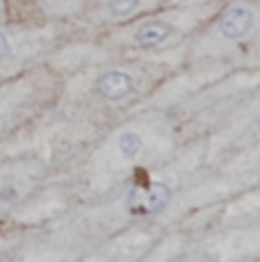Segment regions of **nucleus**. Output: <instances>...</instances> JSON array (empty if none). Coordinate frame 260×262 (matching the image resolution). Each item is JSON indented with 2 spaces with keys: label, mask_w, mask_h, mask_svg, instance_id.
Listing matches in <instances>:
<instances>
[{
  "label": "nucleus",
  "mask_w": 260,
  "mask_h": 262,
  "mask_svg": "<svg viewBox=\"0 0 260 262\" xmlns=\"http://www.w3.org/2000/svg\"><path fill=\"white\" fill-rule=\"evenodd\" d=\"M178 137V125L167 110H135L92 150L87 160L89 180L96 189H117L133 176L171 160Z\"/></svg>",
  "instance_id": "1"
},
{
  "label": "nucleus",
  "mask_w": 260,
  "mask_h": 262,
  "mask_svg": "<svg viewBox=\"0 0 260 262\" xmlns=\"http://www.w3.org/2000/svg\"><path fill=\"white\" fill-rule=\"evenodd\" d=\"M185 64V46L162 55H112L92 59L76 80L84 100L105 112H135L167 75Z\"/></svg>",
  "instance_id": "2"
},
{
  "label": "nucleus",
  "mask_w": 260,
  "mask_h": 262,
  "mask_svg": "<svg viewBox=\"0 0 260 262\" xmlns=\"http://www.w3.org/2000/svg\"><path fill=\"white\" fill-rule=\"evenodd\" d=\"M219 5L160 7L133 21L103 30L98 48L112 55H162L183 48L187 39L212 16Z\"/></svg>",
  "instance_id": "3"
},
{
  "label": "nucleus",
  "mask_w": 260,
  "mask_h": 262,
  "mask_svg": "<svg viewBox=\"0 0 260 262\" xmlns=\"http://www.w3.org/2000/svg\"><path fill=\"white\" fill-rule=\"evenodd\" d=\"M256 43H260V0H226L187 39L185 62L212 59L228 67L244 64Z\"/></svg>",
  "instance_id": "4"
},
{
  "label": "nucleus",
  "mask_w": 260,
  "mask_h": 262,
  "mask_svg": "<svg viewBox=\"0 0 260 262\" xmlns=\"http://www.w3.org/2000/svg\"><path fill=\"white\" fill-rule=\"evenodd\" d=\"M244 155H260V84L247 92L224 114L206 146L208 162L242 160Z\"/></svg>",
  "instance_id": "5"
},
{
  "label": "nucleus",
  "mask_w": 260,
  "mask_h": 262,
  "mask_svg": "<svg viewBox=\"0 0 260 262\" xmlns=\"http://www.w3.org/2000/svg\"><path fill=\"white\" fill-rule=\"evenodd\" d=\"M55 43L53 28L0 23V82L39 62Z\"/></svg>",
  "instance_id": "6"
},
{
  "label": "nucleus",
  "mask_w": 260,
  "mask_h": 262,
  "mask_svg": "<svg viewBox=\"0 0 260 262\" xmlns=\"http://www.w3.org/2000/svg\"><path fill=\"white\" fill-rule=\"evenodd\" d=\"M167 0H92L82 21L96 30H110L123 25L137 16L164 7Z\"/></svg>",
  "instance_id": "7"
},
{
  "label": "nucleus",
  "mask_w": 260,
  "mask_h": 262,
  "mask_svg": "<svg viewBox=\"0 0 260 262\" xmlns=\"http://www.w3.org/2000/svg\"><path fill=\"white\" fill-rule=\"evenodd\" d=\"M174 3H181V5H219L222 0H174Z\"/></svg>",
  "instance_id": "8"
},
{
  "label": "nucleus",
  "mask_w": 260,
  "mask_h": 262,
  "mask_svg": "<svg viewBox=\"0 0 260 262\" xmlns=\"http://www.w3.org/2000/svg\"><path fill=\"white\" fill-rule=\"evenodd\" d=\"M7 21V5H5V0H0V23Z\"/></svg>",
  "instance_id": "9"
}]
</instances>
